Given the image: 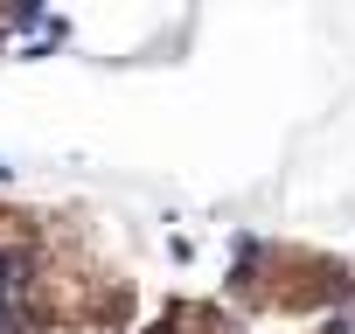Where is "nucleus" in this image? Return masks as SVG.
I'll return each mask as SVG.
<instances>
[{
  "mask_svg": "<svg viewBox=\"0 0 355 334\" xmlns=\"http://www.w3.org/2000/svg\"><path fill=\"white\" fill-rule=\"evenodd\" d=\"M28 285H35V251L21 237H0V306L28 313Z\"/></svg>",
  "mask_w": 355,
  "mask_h": 334,
  "instance_id": "1",
  "label": "nucleus"
},
{
  "mask_svg": "<svg viewBox=\"0 0 355 334\" xmlns=\"http://www.w3.org/2000/svg\"><path fill=\"white\" fill-rule=\"evenodd\" d=\"M8 175H15V167H8V160H0V182H8Z\"/></svg>",
  "mask_w": 355,
  "mask_h": 334,
  "instance_id": "2",
  "label": "nucleus"
}]
</instances>
